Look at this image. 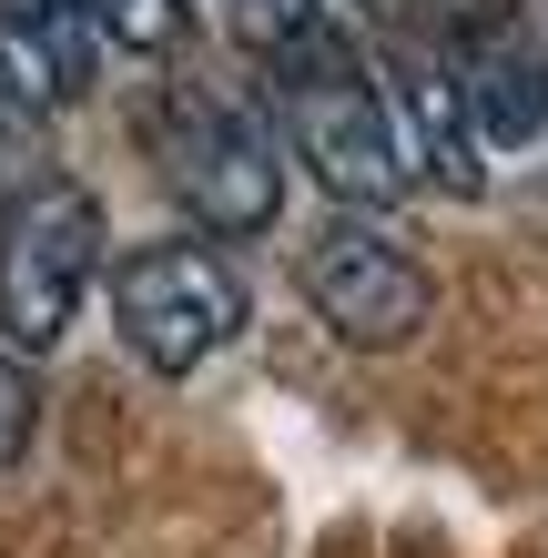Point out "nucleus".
Segmentation results:
<instances>
[{
  "label": "nucleus",
  "instance_id": "f257e3e1",
  "mask_svg": "<svg viewBox=\"0 0 548 558\" xmlns=\"http://www.w3.org/2000/svg\"><path fill=\"white\" fill-rule=\"evenodd\" d=\"M275 92H284V133H295V162L336 193V204L386 214V204L416 183L406 122H397L386 82L366 72L356 51H326V61H305V72H275Z\"/></svg>",
  "mask_w": 548,
  "mask_h": 558
},
{
  "label": "nucleus",
  "instance_id": "f03ea898",
  "mask_svg": "<svg viewBox=\"0 0 548 558\" xmlns=\"http://www.w3.org/2000/svg\"><path fill=\"white\" fill-rule=\"evenodd\" d=\"M112 336L153 376H193L244 336V275L214 244H133L112 265Z\"/></svg>",
  "mask_w": 548,
  "mask_h": 558
},
{
  "label": "nucleus",
  "instance_id": "7ed1b4c3",
  "mask_svg": "<svg viewBox=\"0 0 548 558\" xmlns=\"http://www.w3.org/2000/svg\"><path fill=\"white\" fill-rule=\"evenodd\" d=\"M153 153H163L173 204L204 223L214 244H244V234H265V223L284 214L275 133L244 102H223V92H173L163 122H153Z\"/></svg>",
  "mask_w": 548,
  "mask_h": 558
},
{
  "label": "nucleus",
  "instance_id": "20e7f679",
  "mask_svg": "<svg viewBox=\"0 0 548 558\" xmlns=\"http://www.w3.org/2000/svg\"><path fill=\"white\" fill-rule=\"evenodd\" d=\"M92 275H102V204L82 183H31L0 214V336L21 355H51L72 336Z\"/></svg>",
  "mask_w": 548,
  "mask_h": 558
},
{
  "label": "nucleus",
  "instance_id": "39448f33",
  "mask_svg": "<svg viewBox=\"0 0 548 558\" xmlns=\"http://www.w3.org/2000/svg\"><path fill=\"white\" fill-rule=\"evenodd\" d=\"M305 305L326 315L345 345L397 355V345L427 336V315H437V275L416 265V244H406L386 214L345 204L326 234L305 244Z\"/></svg>",
  "mask_w": 548,
  "mask_h": 558
},
{
  "label": "nucleus",
  "instance_id": "423d86ee",
  "mask_svg": "<svg viewBox=\"0 0 548 558\" xmlns=\"http://www.w3.org/2000/svg\"><path fill=\"white\" fill-rule=\"evenodd\" d=\"M386 102L406 122V153L437 193H488V133H477L467 92H458V51L447 41H386Z\"/></svg>",
  "mask_w": 548,
  "mask_h": 558
},
{
  "label": "nucleus",
  "instance_id": "0eeeda50",
  "mask_svg": "<svg viewBox=\"0 0 548 558\" xmlns=\"http://www.w3.org/2000/svg\"><path fill=\"white\" fill-rule=\"evenodd\" d=\"M92 61H102L92 0H0V122H41L82 102Z\"/></svg>",
  "mask_w": 548,
  "mask_h": 558
},
{
  "label": "nucleus",
  "instance_id": "6e6552de",
  "mask_svg": "<svg viewBox=\"0 0 548 558\" xmlns=\"http://www.w3.org/2000/svg\"><path fill=\"white\" fill-rule=\"evenodd\" d=\"M447 51H458V92H467L488 153L548 143V51H538V31L519 11H508V21H477V31H447Z\"/></svg>",
  "mask_w": 548,
  "mask_h": 558
},
{
  "label": "nucleus",
  "instance_id": "1a4fd4ad",
  "mask_svg": "<svg viewBox=\"0 0 548 558\" xmlns=\"http://www.w3.org/2000/svg\"><path fill=\"white\" fill-rule=\"evenodd\" d=\"M223 31L265 61V72H305V61H326L345 51V21H336V0H214Z\"/></svg>",
  "mask_w": 548,
  "mask_h": 558
},
{
  "label": "nucleus",
  "instance_id": "9d476101",
  "mask_svg": "<svg viewBox=\"0 0 548 558\" xmlns=\"http://www.w3.org/2000/svg\"><path fill=\"white\" fill-rule=\"evenodd\" d=\"M92 21H102V41H112V51L163 61L183 31H193V0H92Z\"/></svg>",
  "mask_w": 548,
  "mask_h": 558
},
{
  "label": "nucleus",
  "instance_id": "9b49d317",
  "mask_svg": "<svg viewBox=\"0 0 548 558\" xmlns=\"http://www.w3.org/2000/svg\"><path fill=\"white\" fill-rule=\"evenodd\" d=\"M31 426H41V386H31V366H21V355H0V477L21 468Z\"/></svg>",
  "mask_w": 548,
  "mask_h": 558
},
{
  "label": "nucleus",
  "instance_id": "f8f14e48",
  "mask_svg": "<svg viewBox=\"0 0 548 558\" xmlns=\"http://www.w3.org/2000/svg\"><path fill=\"white\" fill-rule=\"evenodd\" d=\"M336 11H366V21H397L406 0H336Z\"/></svg>",
  "mask_w": 548,
  "mask_h": 558
}]
</instances>
